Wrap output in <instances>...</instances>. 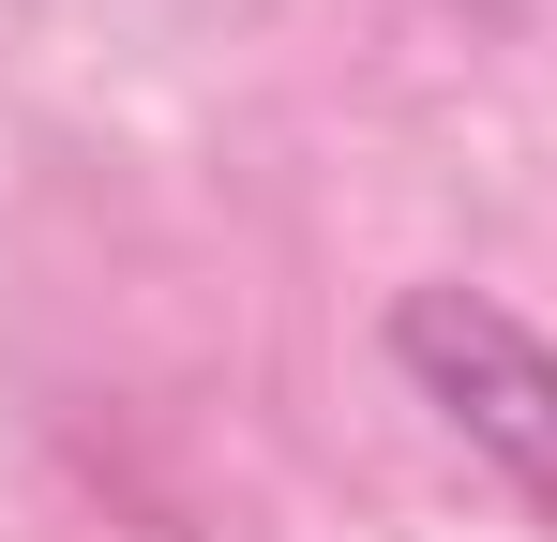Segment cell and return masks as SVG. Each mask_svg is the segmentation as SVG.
Returning <instances> with one entry per match:
<instances>
[{"instance_id": "cell-1", "label": "cell", "mask_w": 557, "mask_h": 542, "mask_svg": "<svg viewBox=\"0 0 557 542\" xmlns=\"http://www.w3.org/2000/svg\"><path fill=\"white\" fill-rule=\"evenodd\" d=\"M392 377L437 407V438L557 542V332L497 286H407L392 301Z\"/></svg>"}]
</instances>
